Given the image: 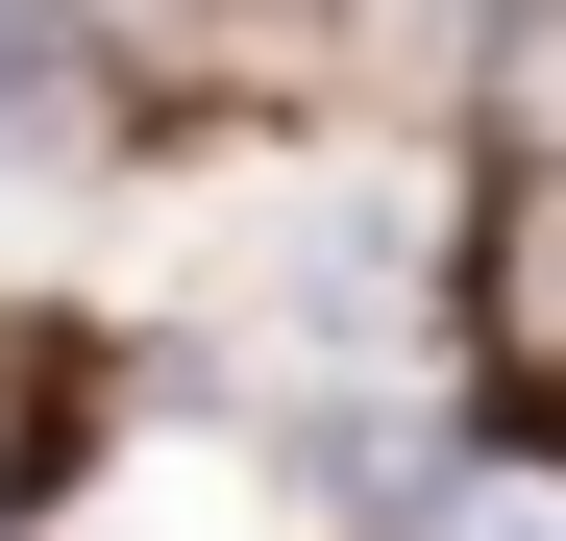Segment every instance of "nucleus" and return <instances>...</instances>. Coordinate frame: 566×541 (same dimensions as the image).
Segmentation results:
<instances>
[{
    "label": "nucleus",
    "instance_id": "1",
    "mask_svg": "<svg viewBox=\"0 0 566 541\" xmlns=\"http://www.w3.org/2000/svg\"><path fill=\"white\" fill-rule=\"evenodd\" d=\"M74 124H99V25L74 0H0V172H50Z\"/></svg>",
    "mask_w": 566,
    "mask_h": 541
}]
</instances>
